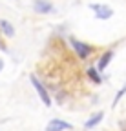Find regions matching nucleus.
Returning a JSON list of instances; mask_svg holds the SVG:
<instances>
[{
    "instance_id": "9d476101",
    "label": "nucleus",
    "mask_w": 126,
    "mask_h": 131,
    "mask_svg": "<svg viewBox=\"0 0 126 131\" xmlns=\"http://www.w3.org/2000/svg\"><path fill=\"white\" fill-rule=\"evenodd\" d=\"M124 93H126V86H124V88H122V91H121V93H117V96H115V104H117V102H119V98H121V96H122V95H124Z\"/></svg>"
},
{
    "instance_id": "39448f33",
    "label": "nucleus",
    "mask_w": 126,
    "mask_h": 131,
    "mask_svg": "<svg viewBox=\"0 0 126 131\" xmlns=\"http://www.w3.org/2000/svg\"><path fill=\"white\" fill-rule=\"evenodd\" d=\"M33 7H35V11L40 13V15H46V13H50V11L53 9V6L48 2V0H35Z\"/></svg>"
},
{
    "instance_id": "7ed1b4c3",
    "label": "nucleus",
    "mask_w": 126,
    "mask_h": 131,
    "mask_svg": "<svg viewBox=\"0 0 126 131\" xmlns=\"http://www.w3.org/2000/svg\"><path fill=\"white\" fill-rule=\"evenodd\" d=\"M71 46H73V49L77 51V55H79V58H86L90 53H91V47L88 46V44H84V42H81V40H71Z\"/></svg>"
},
{
    "instance_id": "f257e3e1",
    "label": "nucleus",
    "mask_w": 126,
    "mask_h": 131,
    "mask_svg": "<svg viewBox=\"0 0 126 131\" xmlns=\"http://www.w3.org/2000/svg\"><path fill=\"white\" fill-rule=\"evenodd\" d=\"M90 9L95 11L97 18H101V20H108V18H112V15H113V9L110 6H106V4H90Z\"/></svg>"
},
{
    "instance_id": "1a4fd4ad",
    "label": "nucleus",
    "mask_w": 126,
    "mask_h": 131,
    "mask_svg": "<svg viewBox=\"0 0 126 131\" xmlns=\"http://www.w3.org/2000/svg\"><path fill=\"white\" fill-rule=\"evenodd\" d=\"M88 75H90V77H91L93 80H95V82H97V84H99V82H101V77L97 75V71H95V69H91V68H90V69H88Z\"/></svg>"
},
{
    "instance_id": "6e6552de",
    "label": "nucleus",
    "mask_w": 126,
    "mask_h": 131,
    "mask_svg": "<svg viewBox=\"0 0 126 131\" xmlns=\"http://www.w3.org/2000/svg\"><path fill=\"white\" fill-rule=\"evenodd\" d=\"M112 57H113V51H108V53H104V55L101 57V62H99V69H101V71H104V68L110 64Z\"/></svg>"
},
{
    "instance_id": "0eeeda50",
    "label": "nucleus",
    "mask_w": 126,
    "mask_h": 131,
    "mask_svg": "<svg viewBox=\"0 0 126 131\" xmlns=\"http://www.w3.org/2000/svg\"><path fill=\"white\" fill-rule=\"evenodd\" d=\"M0 29H2L4 35H7V37H13V35H15V27H13L7 20H0Z\"/></svg>"
},
{
    "instance_id": "20e7f679",
    "label": "nucleus",
    "mask_w": 126,
    "mask_h": 131,
    "mask_svg": "<svg viewBox=\"0 0 126 131\" xmlns=\"http://www.w3.org/2000/svg\"><path fill=\"white\" fill-rule=\"evenodd\" d=\"M68 129H71V124L60 120V118H53L48 126H46V131H68Z\"/></svg>"
},
{
    "instance_id": "f03ea898",
    "label": "nucleus",
    "mask_w": 126,
    "mask_h": 131,
    "mask_svg": "<svg viewBox=\"0 0 126 131\" xmlns=\"http://www.w3.org/2000/svg\"><path fill=\"white\" fill-rule=\"evenodd\" d=\"M29 80H31V84L35 86V89H37V93H38V96H40V100L46 104V106H51V100H50V95H48V91H46V88L40 84V82L37 80V77H29Z\"/></svg>"
},
{
    "instance_id": "9b49d317",
    "label": "nucleus",
    "mask_w": 126,
    "mask_h": 131,
    "mask_svg": "<svg viewBox=\"0 0 126 131\" xmlns=\"http://www.w3.org/2000/svg\"><path fill=\"white\" fill-rule=\"evenodd\" d=\"M2 68H4V60L0 58V71H2Z\"/></svg>"
},
{
    "instance_id": "423d86ee",
    "label": "nucleus",
    "mask_w": 126,
    "mask_h": 131,
    "mask_svg": "<svg viewBox=\"0 0 126 131\" xmlns=\"http://www.w3.org/2000/svg\"><path fill=\"white\" fill-rule=\"evenodd\" d=\"M102 117H104V113H102V111L95 113V115H93V117H91V118H90V120L84 124V127H86V129H90V127H95V126H97V124L102 120Z\"/></svg>"
}]
</instances>
